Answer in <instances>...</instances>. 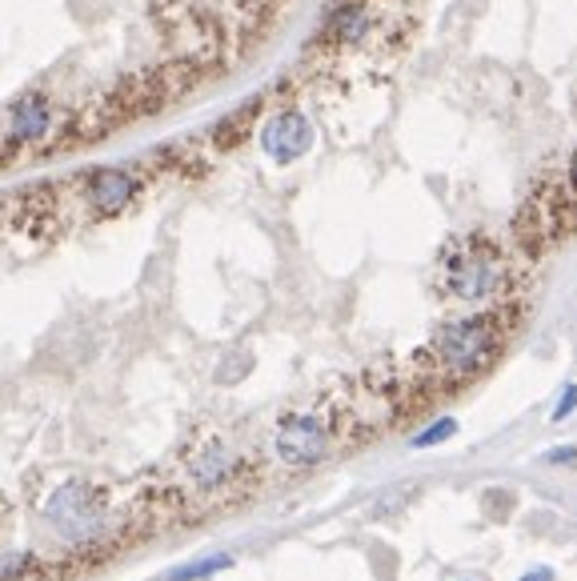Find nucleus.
Segmentation results:
<instances>
[{
  "label": "nucleus",
  "mask_w": 577,
  "mask_h": 581,
  "mask_svg": "<svg viewBox=\"0 0 577 581\" xmlns=\"http://www.w3.org/2000/svg\"><path fill=\"white\" fill-rule=\"evenodd\" d=\"M525 301L513 297L505 305L470 309L461 318H449L433 330L429 345L418 353V389L425 397L461 389V385L486 377L510 349L513 333L522 325Z\"/></svg>",
  "instance_id": "1"
},
{
  "label": "nucleus",
  "mask_w": 577,
  "mask_h": 581,
  "mask_svg": "<svg viewBox=\"0 0 577 581\" xmlns=\"http://www.w3.org/2000/svg\"><path fill=\"white\" fill-rule=\"evenodd\" d=\"M433 289L441 293V301L461 305V309H489V305L513 301L522 297L513 249L489 233H461L437 253Z\"/></svg>",
  "instance_id": "2"
},
{
  "label": "nucleus",
  "mask_w": 577,
  "mask_h": 581,
  "mask_svg": "<svg viewBox=\"0 0 577 581\" xmlns=\"http://www.w3.org/2000/svg\"><path fill=\"white\" fill-rule=\"evenodd\" d=\"M574 233H577V153L529 193L522 217H517V245L529 257H541L553 245L569 241Z\"/></svg>",
  "instance_id": "3"
},
{
  "label": "nucleus",
  "mask_w": 577,
  "mask_h": 581,
  "mask_svg": "<svg viewBox=\"0 0 577 581\" xmlns=\"http://www.w3.org/2000/svg\"><path fill=\"white\" fill-rule=\"evenodd\" d=\"M337 417L325 410H293L273 425V457L285 469H313L337 446Z\"/></svg>",
  "instance_id": "4"
},
{
  "label": "nucleus",
  "mask_w": 577,
  "mask_h": 581,
  "mask_svg": "<svg viewBox=\"0 0 577 581\" xmlns=\"http://www.w3.org/2000/svg\"><path fill=\"white\" fill-rule=\"evenodd\" d=\"M40 517L65 542H92V538L105 533L108 489L92 486V481H65L49 493V502L40 505Z\"/></svg>",
  "instance_id": "5"
},
{
  "label": "nucleus",
  "mask_w": 577,
  "mask_h": 581,
  "mask_svg": "<svg viewBox=\"0 0 577 581\" xmlns=\"http://www.w3.org/2000/svg\"><path fill=\"white\" fill-rule=\"evenodd\" d=\"M245 469H249V462L225 437H205L197 450L184 457V481L197 498H225Z\"/></svg>",
  "instance_id": "6"
},
{
  "label": "nucleus",
  "mask_w": 577,
  "mask_h": 581,
  "mask_svg": "<svg viewBox=\"0 0 577 581\" xmlns=\"http://www.w3.org/2000/svg\"><path fill=\"white\" fill-rule=\"evenodd\" d=\"M257 141H261V153L273 165H293V160H302L313 149L317 129L302 108H277L273 117H265Z\"/></svg>",
  "instance_id": "7"
},
{
  "label": "nucleus",
  "mask_w": 577,
  "mask_h": 581,
  "mask_svg": "<svg viewBox=\"0 0 577 581\" xmlns=\"http://www.w3.org/2000/svg\"><path fill=\"white\" fill-rule=\"evenodd\" d=\"M80 197L92 209V217H120L125 209L137 205L141 197V177L125 165H101L85 177L80 185Z\"/></svg>",
  "instance_id": "8"
},
{
  "label": "nucleus",
  "mask_w": 577,
  "mask_h": 581,
  "mask_svg": "<svg viewBox=\"0 0 577 581\" xmlns=\"http://www.w3.org/2000/svg\"><path fill=\"white\" fill-rule=\"evenodd\" d=\"M9 141L13 145H40V141H49V132H53L56 117H53V101L40 93V89H28L21 93L9 105Z\"/></svg>",
  "instance_id": "9"
},
{
  "label": "nucleus",
  "mask_w": 577,
  "mask_h": 581,
  "mask_svg": "<svg viewBox=\"0 0 577 581\" xmlns=\"http://www.w3.org/2000/svg\"><path fill=\"white\" fill-rule=\"evenodd\" d=\"M369 28H373V16H369V9L361 4V0H345V4H337L325 21V33L337 40V44H361V40L369 37Z\"/></svg>",
  "instance_id": "10"
},
{
  "label": "nucleus",
  "mask_w": 577,
  "mask_h": 581,
  "mask_svg": "<svg viewBox=\"0 0 577 581\" xmlns=\"http://www.w3.org/2000/svg\"><path fill=\"white\" fill-rule=\"evenodd\" d=\"M236 557L233 554H209V557H197V561H184V566L169 569L165 581H209L225 569H233Z\"/></svg>",
  "instance_id": "11"
},
{
  "label": "nucleus",
  "mask_w": 577,
  "mask_h": 581,
  "mask_svg": "<svg viewBox=\"0 0 577 581\" xmlns=\"http://www.w3.org/2000/svg\"><path fill=\"white\" fill-rule=\"evenodd\" d=\"M458 434V422L453 417H437L433 425H425L421 434H413L409 437V446L413 450H433V446H441V441H449V437Z\"/></svg>",
  "instance_id": "12"
},
{
  "label": "nucleus",
  "mask_w": 577,
  "mask_h": 581,
  "mask_svg": "<svg viewBox=\"0 0 577 581\" xmlns=\"http://www.w3.org/2000/svg\"><path fill=\"white\" fill-rule=\"evenodd\" d=\"M574 410H577V385H565L562 401H557V410H553V422H565Z\"/></svg>",
  "instance_id": "13"
},
{
  "label": "nucleus",
  "mask_w": 577,
  "mask_h": 581,
  "mask_svg": "<svg viewBox=\"0 0 577 581\" xmlns=\"http://www.w3.org/2000/svg\"><path fill=\"white\" fill-rule=\"evenodd\" d=\"M546 465H577V446H557V450H546L541 457Z\"/></svg>",
  "instance_id": "14"
},
{
  "label": "nucleus",
  "mask_w": 577,
  "mask_h": 581,
  "mask_svg": "<svg viewBox=\"0 0 577 581\" xmlns=\"http://www.w3.org/2000/svg\"><path fill=\"white\" fill-rule=\"evenodd\" d=\"M522 581H553V569H550V566L529 569V573H522Z\"/></svg>",
  "instance_id": "15"
}]
</instances>
